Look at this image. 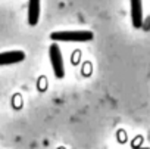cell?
<instances>
[{"instance_id":"7a4b0ae2","label":"cell","mask_w":150,"mask_h":149,"mask_svg":"<svg viewBox=\"0 0 150 149\" xmlns=\"http://www.w3.org/2000/svg\"><path fill=\"white\" fill-rule=\"evenodd\" d=\"M49 56H50V62H52V68L53 72L57 78H63L65 77V66H63V58H62V52L59 49V46L56 43H53L49 49Z\"/></svg>"},{"instance_id":"277c9868","label":"cell","mask_w":150,"mask_h":149,"mask_svg":"<svg viewBox=\"0 0 150 149\" xmlns=\"http://www.w3.org/2000/svg\"><path fill=\"white\" fill-rule=\"evenodd\" d=\"M131 2V21L135 28L143 27V5L141 0H129Z\"/></svg>"},{"instance_id":"6da1fadb","label":"cell","mask_w":150,"mask_h":149,"mask_svg":"<svg viewBox=\"0 0 150 149\" xmlns=\"http://www.w3.org/2000/svg\"><path fill=\"white\" fill-rule=\"evenodd\" d=\"M53 41H90L94 38L91 31H54L50 34Z\"/></svg>"},{"instance_id":"5b68a950","label":"cell","mask_w":150,"mask_h":149,"mask_svg":"<svg viewBox=\"0 0 150 149\" xmlns=\"http://www.w3.org/2000/svg\"><path fill=\"white\" fill-rule=\"evenodd\" d=\"M40 18V0H28V24L37 25Z\"/></svg>"},{"instance_id":"8992f818","label":"cell","mask_w":150,"mask_h":149,"mask_svg":"<svg viewBox=\"0 0 150 149\" xmlns=\"http://www.w3.org/2000/svg\"><path fill=\"white\" fill-rule=\"evenodd\" d=\"M137 149H150V148H137Z\"/></svg>"},{"instance_id":"3957f363","label":"cell","mask_w":150,"mask_h":149,"mask_svg":"<svg viewBox=\"0 0 150 149\" xmlns=\"http://www.w3.org/2000/svg\"><path fill=\"white\" fill-rule=\"evenodd\" d=\"M25 59V53L22 50H11V52H2L0 53V65H11L18 63Z\"/></svg>"}]
</instances>
